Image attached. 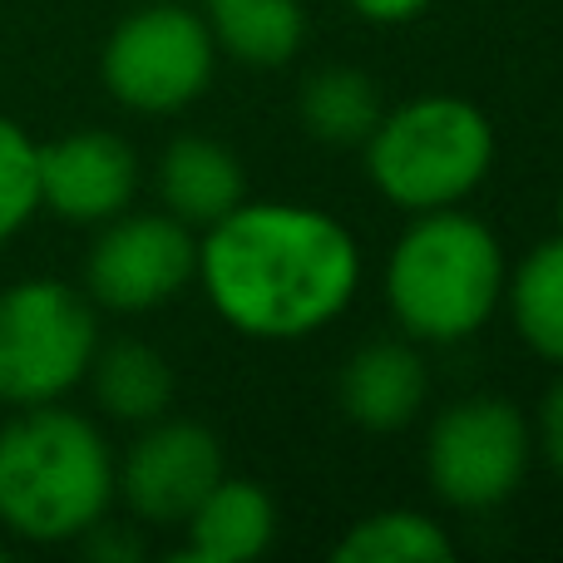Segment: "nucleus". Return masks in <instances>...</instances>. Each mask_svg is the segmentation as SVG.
<instances>
[{
  "mask_svg": "<svg viewBox=\"0 0 563 563\" xmlns=\"http://www.w3.org/2000/svg\"><path fill=\"white\" fill-rule=\"evenodd\" d=\"M198 282L233 331L301 341L351 307L361 287V247L321 208L243 198L198 243Z\"/></svg>",
  "mask_w": 563,
  "mask_h": 563,
  "instance_id": "1",
  "label": "nucleus"
},
{
  "mask_svg": "<svg viewBox=\"0 0 563 563\" xmlns=\"http://www.w3.org/2000/svg\"><path fill=\"white\" fill-rule=\"evenodd\" d=\"M114 505V455L79 410L25 406L0 426V529L25 544H75Z\"/></svg>",
  "mask_w": 563,
  "mask_h": 563,
  "instance_id": "2",
  "label": "nucleus"
},
{
  "mask_svg": "<svg viewBox=\"0 0 563 563\" xmlns=\"http://www.w3.org/2000/svg\"><path fill=\"white\" fill-rule=\"evenodd\" d=\"M505 297V253L479 218L430 208L400 233L386 263V301L420 341H465Z\"/></svg>",
  "mask_w": 563,
  "mask_h": 563,
  "instance_id": "3",
  "label": "nucleus"
},
{
  "mask_svg": "<svg viewBox=\"0 0 563 563\" xmlns=\"http://www.w3.org/2000/svg\"><path fill=\"white\" fill-rule=\"evenodd\" d=\"M371 184L406 213L455 208L495 168V129L485 109L455 95H420L380 114L366 139Z\"/></svg>",
  "mask_w": 563,
  "mask_h": 563,
  "instance_id": "4",
  "label": "nucleus"
},
{
  "mask_svg": "<svg viewBox=\"0 0 563 563\" xmlns=\"http://www.w3.org/2000/svg\"><path fill=\"white\" fill-rule=\"evenodd\" d=\"M99 351L95 301L59 277L0 291V400L15 410L65 400Z\"/></svg>",
  "mask_w": 563,
  "mask_h": 563,
  "instance_id": "5",
  "label": "nucleus"
},
{
  "mask_svg": "<svg viewBox=\"0 0 563 563\" xmlns=\"http://www.w3.org/2000/svg\"><path fill=\"white\" fill-rule=\"evenodd\" d=\"M218 40L184 0H148L104 40V89L134 114H178L208 89Z\"/></svg>",
  "mask_w": 563,
  "mask_h": 563,
  "instance_id": "6",
  "label": "nucleus"
},
{
  "mask_svg": "<svg viewBox=\"0 0 563 563\" xmlns=\"http://www.w3.org/2000/svg\"><path fill=\"white\" fill-rule=\"evenodd\" d=\"M529 420L499 396H470L440 410L426 440L430 489L450 509H495L525 485Z\"/></svg>",
  "mask_w": 563,
  "mask_h": 563,
  "instance_id": "7",
  "label": "nucleus"
},
{
  "mask_svg": "<svg viewBox=\"0 0 563 563\" xmlns=\"http://www.w3.org/2000/svg\"><path fill=\"white\" fill-rule=\"evenodd\" d=\"M198 277V243L174 213H119L85 257V297L109 311H154Z\"/></svg>",
  "mask_w": 563,
  "mask_h": 563,
  "instance_id": "8",
  "label": "nucleus"
},
{
  "mask_svg": "<svg viewBox=\"0 0 563 563\" xmlns=\"http://www.w3.org/2000/svg\"><path fill=\"white\" fill-rule=\"evenodd\" d=\"M223 479V445L198 420H148V430L129 445L124 465H114V495L144 525H184L198 499Z\"/></svg>",
  "mask_w": 563,
  "mask_h": 563,
  "instance_id": "9",
  "label": "nucleus"
},
{
  "mask_svg": "<svg viewBox=\"0 0 563 563\" xmlns=\"http://www.w3.org/2000/svg\"><path fill=\"white\" fill-rule=\"evenodd\" d=\"M40 168V208H49L65 223H109L134 203L139 188V158L109 129H75L35 154Z\"/></svg>",
  "mask_w": 563,
  "mask_h": 563,
  "instance_id": "10",
  "label": "nucleus"
},
{
  "mask_svg": "<svg viewBox=\"0 0 563 563\" xmlns=\"http://www.w3.org/2000/svg\"><path fill=\"white\" fill-rule=\"evenodd\" d=\"M426 361L420 351H410L406 341H366L361 351H351L336 380V400L346 410V420H356L361 430H406L426 406Z\"/></svg>",
  "mask_w": 563,
  "mask_h": 563,
  "instance_id": "11",
  "label": "nucleus"
},
{
  "mask_svg": "<svg viewBox=\"0 0 563 563\" xmlns=\"http://www.w3.org/2000/svg\"><path fill=\"white\" fill-rule=\"evenodd\" d=\"M158 198L178 223L213 228L247 198L243 164L218 139H174L158 158Z\"/></svg>",
  "mask_w": 563,
  "mask_h": 563,
  "instance_id": "12",
  "label": "nucleus"
},
{
  "mask_svg": "<svg viewBox=\"0 0 563 563\" xmlns=\"http://www.w3.org/2000/svg\"><path fill=\"white\" fill-rule=\"evenodd\" d=\"M188 525V559L194 563H238L257 559L277 539V509L267 489L253 479H218L198 509L184 519Z\"/></svg>",
  "mask_w": 563,
  "mask_h": 563,
  "instance_id": "13",
  "label": "nucleus"
},
{
  "mask_svg": "<svg viewBox=\"0 0 563 563\" xmlns=\"http://www.w3.org/2000/svg\"><path fill=\"white\" fill-rule=\"evenodd\" d=\"M89 386L104 416L124 426H148L174 406V366L148 341H109L89 361Z\"/></svg>",
  "mask_w": 563,
  "mask_h": 563,
  "instance_id": "14",
  "label": "nucleus"
},
{
  "mask_svg": "<svg viewBox=\"0 0 563 563\" xmlns=\"http://www.w3.org/2000/svg\"><path fill=\"white\" fill-rule=\"evenodd\" d=\"M297 114L307 124V134L327 148H356L371 139V129L380 124L386 104H380V85L366 69L351 65H327L301 85Z\"/></svg>",
  "mask_w": 563,
  "mask_h": 563,
  "instance_id": "15",
  "label": "nucleus"
},
{
  "mask_svg": "<svg viewBox=\"0 0 563 563\" xmlns=\"http://www.w3.org/2000/svg\"><path fill=\"white\" fill-rule=\"evenodd\" d=\"M213 10V40L253 69H277L301 49L307 15L297 0H208Z\"/></svg>",
  "mask_w": 563,
  "mask_h": 563,
  "instance_id": "16",
  "label": "nucleus"
},
{
  "mask_svg": "<svg viewBox=\"0 0 563 563\" xmlns=\"http://www.w3.org/2000/svg\"><path fill=\"white\" fill-rule=\"evenodd\" d=\"M505 287L525 346L563 366V238H549L544 247H534Z\"/></svg>",
  "mask_w": 563,
  "mask_h": 563,
  "instance_id": "17",
  "label": "nucleus"
},
{
  "mask_svg": "<svg viewBox=\"0 0 563 563\" xmlns=\"http://www.w3.org/2000/svg\"><path fill=\"white\" fill-rule=\"evenodd\" d=\"M341 563H445L455 554L450 534L416 509H380L351 525V534L331 549Z\"/></svg>",
  "mask_w": 563,
  "mask_h": 563,
  "instance_id": "18",
  "label": "nucleus"
},
{
  "mask_svg": "<svg viewBox=\"0 0 563 563\" xmlns=\"http://www.w3.org/2000/svg\"><path fill=\"white\" fill-rule=\"evenodd\" d=\"M40 144L0 114V247L40 213V168H35Z\"/></svg>",
  "mask_w": 563,
  "mask_h": 563,
  "instance_id": "19",
  "label": "nucleus"
},
{
  "mask_svg": "<svg viewBox=\"0 0 563 563\" xmlns=\"http://www.w3.org/2000/svg\"><path fill=\"white\" fill-rule=\"evenodd\" d=\"M539 445H544L549 470L559 475L563 485V380L544 396V410H539Z\"/></svg>",
  "mask_w": 563,
  "mask_h": 563,
  "instance_id": "20",
  "label": "nucleus"
},
{
  "mask_svg": "<svg viewBox=\"0 0 563 563\" xmlns=\"http://www.w3.org/2000/svg\"><path fill=\"white\" fill-rule=\"evenodd\" d=\"M79 544H85V554H95V559H139L144 554V544H139L134 534H124V529H114L109 519H99Z\"/></svg>",
  "mask_w": 563,
  "mask_h": 563,
  "instance_id": "21",
  "label": "nucleus"
},
{
  "mask_svg": "<svg viewBox=\"0 0 563 563\" xmlns=\"http://www.w3.org/2000/svg\"><path fill=\"white\" fill-rule=\"evenodd\" d=\"M351 10H356L361 20H371V25H406V20H416L420 10L430 5V0H346Z\"/></svg>",
  "mask_w": 563,
  "mask_h": 563,
  "instance_id": "22",
  "label": "nucleus"
},
{
  "mask_svg": "<svg viewBox=\"0 0 563 563\" xmlns=\"http://www.w3.org/2000/svg\"><path fill=\"white\" fill-rule=\"evenodd\" d=\"M559 238H563V198H559Z\"/></svg>",
  "mask_w": 563,
  "mask_h": 563,
  "instance_id": "23",
  "label": "nucleus"
},
{
  "mask_svg": "<svg viewBox=\"0 0 563 563\" xmlns=\"http://www.w3.org/2000/svg\"><path fill=\"white\" fill-rule=\"evenodd\" d=\"M184 5H188V0H184Z\"/></svg>",
  "mask_w": 563,
  "mask_h": 563,
  "instance_id": "24",
  "label": "nucleus"
}]
</instances>
